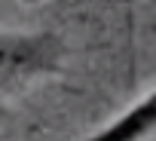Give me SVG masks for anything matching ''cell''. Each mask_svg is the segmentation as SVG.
Segmentation results:
<instances>
[{
  "label": "cell",
  "mask_w": 156,
  "mask_h": 141,
  "mask_svg": "<svg viewBox=\"0 0 156 141\" xmlns=\"http://www.w3.org/2000/svg\"><path fill=\"white\" fill-rule=\"evenodd\" d=\"M61 64V43L52 34H0V80L52 74Z\"/></svg>",
  "instance_id": "cell-1"
},
{
  "label": "cell",
  "mask_w": 156,
  "mask_h": 141,
  "mask_svg": "<svg viewBox=\"0 0 156 141\" xmlns=\"http://www.w3.org/2000/svg\"><path fill=\"white\" fill-rule=\"evenodd\" d=\"M156 135V86L141 95L132 107H126L116 120H110L104 129L80 138V141H147Z\"/></svg>",
  "instance_id": "cell-2"
},
{
  "label": "cell",
  "mask_w": 156,
  "mask_h": 141,
  "mask_svg": "<svg viewBox=\"0 0 156 141\" xmlns=\"http://www.w3.org/2000/svg\"><path fill=\"white\" fill-rule=\"evenodd\" d=\"M25 3H31V0H25Z\"/></svg>",
  "instance_id": "cell-3"
}]
</instances>
